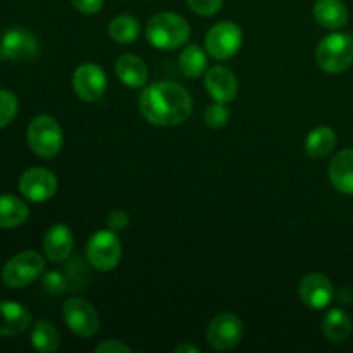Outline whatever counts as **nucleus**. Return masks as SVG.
I'll list each match as a JSON object with an SVG mask.
<instances>
[{"instance_id":"obj_15","label":"nucleus","mask_w":353,"mask_h":353,"mask_svg":"<svg viewBox=\"0 0 353 353\" xmlns=\"http://www.w3.org/2000/svg\"><path fill=\"white\" fill-rule=\"evenodd\" d=\"M72 247H74V236H72L71 228L65 224H54L43 238L45 255L48 261L55 264L68 261Z\"/></svg>"},{"instance_id":"obj_19","label":"nucleus","mask_w":353,"mask_h":353,"mask_svg":"<svg viewBox=\"0 0 353 353\" xmlns=\"http://www.w3.org/2000/svg\"><path fill=\"white\" fill-rule=\"evenodd\" d=\"M314 17L326 30H341L348 23V9L341 0H317Z\"/></svg>"},{"instance_id":"obj_18","label":"nucleus","mask_w":353,"mask_h":353,"mask_svg":"<svg viewBox=\"0 0 353 353\" xmlns=\"http://www.w3.org/2000/svg\"><path fill=\"white\" fill-rule=\"evenodd\" d=\"M116 76L130 88H141L148 81V68L138 55L124 54L116 61Z\"/></svg>"},{"instance_id":"obj_16","label":"nucleus","mask_w":353,"mask_h":353,"mask_svg":"<svg viewBox=\"0 0 353 353\" xmlns=\"http://www.w3.org/2000/svg\"><path fill=\"white\" fill-rule=\"evenodd\" d=\"M31 314L16 302H0V336H19L30 327Z\"/></svg>"},{"instance_id":"obj_20","label":"nucleus","mask_w":353,"mask_h":353,"mask_svg":"<svg viewBox=\"0 0 353 353\" xmlns=\"http://www.w3.org/2000/svg\"><path fill=\"white\" fill-rule=\"evenodd\" d=\"M353 331L352 317L345 310L333 309L326 312L323 319V333L331 343H343Z\"/></svg>"},{"instance_id":"obj_9","label":"nucleus","mask_w":353,"mask_h":353,"mask_svg":"<svg viewBox=\"0 0 353 353\" xmlns=\"http://www.w3.org/2000/svg\"><path fill=\"white\" fill-rule=\"evenodd\" d=\"M62 317L69 330L79 338H92L100 327V317L95 307L85 299H69L62 305Z\"/></svg>"},{"instance_id":"obj_17","label":"nucleus","mask_w":353,"mask_h":353,"mask_svg":"<svg viewBox=\"0 0 353 353\" xmlns=\"http://www.w3.org/2000/svg\"><path fill=\"white\" fill-rule=\"evenodd\" d=\"M327 176L336 192L353 195V148L340 150L331 159Z\"/></svg>"},{"instance_id":"obj_10","label":"nucleus","mask_w":353,"mask_h":353,"mask_svg":"<svg viewBox=\"0 0 353 353\" xmlns=\"http://www.w3.org/2000/svg\"><path fill=\"white\" fill-rule=\"evenodd\" d=\"M19 192L30 202H47L57 193V178L45 168H31L21 176Z\"/></svg>"},{"instance_id":"obj_7","label":"nucleus","mask_w":353,"mask_h":353,"mask_svg":"<svg viewBox=\"0 0 353 353\" xmlns=\"http://www.w3.org/2000/svg\"><path fill=\"white\" fill-rule=\"evenodd\" d=\"M243 45V31L233 21H221L214 24L205 37V50L216 61L234 57Z\"/></svg>"},{"instance_id":"obj_27","label":"nucleus","mask_w":353,"mask_h":353,"mask_svg":"<svg viewBox=\"0 0 353 353\" xmlns=\"http://www.w3.org/2000/svg\"><path fill=\"white\" fill-rule=\"evenodd\" d=\"M17 114V99L9 90H0V128L7 126Z\"/></svg>"},{"instance_id":"obj_33","label":"nucleus","mask_w":353,"mask_h":353,"mask_svg":"<svg viewBox=\"0 0 353 353\" xmlns=\"http://www.w3.org/2000/svg\"><path fill=\"white\" fill-rule=\"evenodd\" d=\"M176 353H200V350L196 347H193V345L190 343H183V345H178V347L174 348Z\"/></svg>"},{"instance_id":"obj_12","label":"nucleus","mask_w":353,"mask_h":353,"mask_svg":"<svg viewBox=\"0 0 353 353\" xmlns=\"http://www.w3.org/2000/svg\"><path fill=\"white\" fill-rule=\"evenodd\" d=\"M334 296L333 283L319 272H310L300 281L299 299L305 307L312 310L326 309Z\"/></svg>"},{"instance_id":"obj_2","label":"nucleus","mask_w":353,"mask_h":353,"mask_svg":"<svg viewBox=\"0 0 353 353\" xmlns=\"http://www.w3.org/2000/svg\"><path fill=\"white\" fill-rule=\"evenodd\" d=\"M190 38V24L174 12H157L147 24V40L159 50H174Z\"/></svg>"},{"instance_id":"obj_3","label":"nucleus","mask_w":353,"mask_h":353,"mask_svg":"<svg viewBox=\"0 0 353 353\" xmlns=\"http://www.w3.org/2000/svg\"><path fill=\"white\" fill-rule=\"evenodd\" d=\"M316 62L327 74H341L353 64V38L345 33H331L321 40Z\"/></svg>"},{"instance_id":"obj_6","label":"nucleus","mask_w":353,"mask_h":353,"mask_svg":"<svg viewBox=\"0 0 353 353\" xmlns=\"http://www.w3.org/2000/svg\"><path fill=\"white\" fill-rule=\"evenodd\" d=\"M45 271V259L38 252L26 250L14 255L2 269L3 285L12 290L26 288Z\"/></svg>"},{"instance_id":"obj_23","label":"nucleus","mask_w":353,"mask_h":353,"mask_svg":"<svg viewBox=\"0 0 353 353\" xmlns=\"http://www.w3.org/2000/svg\"><path fill=\"white\" fill-rule=\"evenodd\" d=\"M31 345L34 350L41 353H54L61 347V334L54 324L40 319L34 323L33 331H31Z\"/></svg>"},{"instance_id":"obj_34","label":"nucleus","mask_w":353,"mask_h":353,"mask_svg":"<svg viewBox=\"0 0 353 353\" xmlns=\"http://www.w3.org/2000/svg\"><path fill=\"white\" fill-rule=\"evenodd\" d=\"M0 40H2V37H0Z\"/></svg>"},{"instance_id":"obj_21","label":"nucleus","mask_w":353,"mask_h":353,"mask_svg":"<svg viewBox=\"0 0 353 353\" xmlns=\"http://www.w3.org/2000/svg\"><path fill=\"white\" fill-rule=\"evenodd\" d=\"M338 143V137L333 128L317 126L307 134L305 152L312 159H324L334 150Z\"/></svg>"},{"instance_id":"obj_25","label":"nucleus","mask_w":353,"mask_h":353,"mask_svg":"<svg viewBox=\"0 0 353 353\" xmlns=\"http://www.w3.org/2000/svg\"><path fill=\"white\" fill-rule=\"evenodd\" d=\"M138 34H140V24L133 16L121 14L109 23V37L117 43H133Z\"/></svg>"},{"instance_id":"obj_5","label":"nucleus","mask_w":353,"mask_h":353,"mask_svg":"<svg viewBox=\"0 0 353 353\" xmlns=\"http://www.w3.org/2000/svg\"><path fill=\"white\" fill-rule=\"evenodd\" d=\"M123 245L116 231L103 230L92 234L86 243V259L90 265L100 272H109L119 265Z\"/></svg>"},{"instance_id":"obj_29","label":"nucleus","mask_w":353,"mask_h":353,"mask_svg":"<svg viewBox=\"0 0 353 353\" xmlns=\"http://www.w3.org/2000/svg\"><path fill=\"white\" fill-rule=\"evenodd\" d=\"M223 2L224 0H186L190 9L203 17L214 16V14L219 12L221 7H223Z\"/></svg>"},{"instance_id":"obj_32","label":"nucleus","mask_w":353,"mask_h":353,"mask_svg":"<svg viewBox=\"0 0 353 353\" xmlns=\"http://www.w3.org/2000/svg\"><path fill=\"white\" fill-rule=\"evenodd\" d=\"M97 353H131V348L119 340H107L95 348Z\"/></svg>"},{"instance_id":"obj_13","label":"nucleus","mask_w":353,"mask_h":353,"mask_svg":"<svg viewBox=\"0 0 353 353\" xmlns=\"http://www.w3.org/2000/svg\"><path fill=\"white\" fill-rule=\"evenodd\" d=\"M37 37L26 30H9L0 40V57L16 62L31 61L38 55Z\"/></svg>"},{"instance_id":"obj_28","label":"nucleus","mask_w":353,"mask_h":353,"mask_svg":"<svg viewBox=\"0 0 353 353\" xmlns=\"http://www.w3.org/2000/svg\"><path fill=\"white\" fill-rule=\"evenodd\" d=\"M41 283H43V288L47 290L50 295H61V293H64L65 290L69 288L68 276L62 274V272L59 271H50L47 272V274H43Z\"/></svg>"},{"instance_id":"obj_1","label":"nucleus","mask_w":353,"mask_h":353,"mask_svg":"<svg viewBox=\"0 0 353 353\" xmlns=\"http://www.w3.org/2000/svg\"><path fill=\"white\" fill-rule=\"evenodd\" d=\"M141 116L155 126H178L193 110V100L188 90L174 81H157L140 93Z\"/></svg>"},{"instance_id":"obj_30","label":"nucleus","mask_w":353,"mask_h":353,"mask_svg":"<svg viewBox=\"0 0 353 353\" xmlns=\"http://www.w3.org/2000/svg\"><path fill=\"white\" fill-rule=\"evenodd\" d=\"M76 10L83 14H97L102 10L103 0H69Z\"/></svg>"},{"instance_id":"obj_8","label":"nucleus","mask_w":353,"mask_h":353,"mask_svg":"<svg viewBox=\"0 0 353 353\" xmlns=\"http://www.w3.org/2000/svg\"><path fill=\"white\" fill-rule=\"evenodd\" d=\"M243 321L231 312L217 314L207 327V341L217 352L233 350L243 338Z\"/></svg>"},{"instance_id":"obj_11","label":"nucleus","mask_w":353,"mask_h":353,"mask_svg":"<svg viewBox=\"0 0 353 353\" xmlns=\"http://www.w3.org/2000/svg\"><path fill=\"white\" fill-rule=\"evenodd\" d=\"M72 88L83 102H97L107 90L105 71L93 62L81 64L72 76Z\"/></svg>"},{"instance_id":"obj_14","label":"nucleus","mask_w":353,"mask_h":353,"mask_svg":"<svg viewBox=\"0 0 353 353\" xmlns=\"http://www.w3.org/2000/svg\"><path fill=\"white\" fill-rule=\"evenodd\" d=\"M205 88L216 102L230 103L238 95L236 76L226 65H214L205 72Z\"/></svg>"},{"instance_id":"obj_31","label":"nucleus","mask_w":353,"mask_h":353,"mask_svg":"<svg viewBox=\"0 0 353 353\" xmlns=\"http://www.w3.org/2000/svg\"><path fill=\"white\" fill-rule=\"evenodd\" d=\"M107 224H109V228L112 231H124L128 228V224H130V217H128L126 212H123V210H114L112 214H110L109 217H107Z\"/></svg>"},{"instance_id":"obj_24","label":"nucleus","mask_w":353,"mask_h":353,"mask_svg":"<svg viewBox=\"0 0 353 353\" xmlns=\"http://www.w3.org/2000/svg\"><path fill=\"white\" fill-rule=\"evenodd\" d=\"M207 64V54L202 47L199 45H188L185 50L179 55V69L188 78H199L205 72Z\"/></svg>"},{"instance_id":"obj_22","label":"nucleus","mask_w":353,"mask_h":353,"mask_svg":"<svg viewBox=\"0 0 353 353\" xmlns=\"http://www.w3.org/2000/svg\"><path fill=\"white\" fill-rule=\"evenodd\" d=\"M30 216L26 202L14 195H0V228L12 230L26 223Z\"/></svg>"},{"instance_id":"obj_26","label":"nucleus","mask_w":353,"mask_h":353,"mask_svg":"<svg viewBox=\"0 0 353 353\" xmlns=\"http://www.w3.org/2000/svg\"><path fill=\"white\" fill-rule=\"evenodd\" d=\"M230 109L226 107V103L214 102L203 112V123L210 128V130H221V128L226 126L230 123Z\"/></svg>"},{"instance_id":"obj_4","label":"nucleus","mask_w":353,"mask_h":353,"mask_svg":"<svg viewBox=\"0 0 353 353\" xmlns=\"http://www.w3.org/2000/svg\"><path fill=\"white\" fill-rule=\"evenodd\" d=\"M28 145L41 159H52L64 145L62 128L52 116H37L28 126Z\"/></svg>"}]
</instances>
